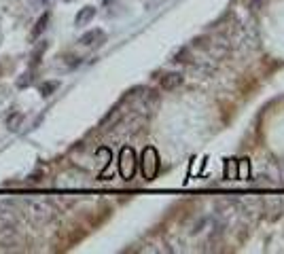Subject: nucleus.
Listing matches in <instances>:
<instances>
[{
	"instance_id": "1",
	"label": "nucleus",
	"mask_w": 284,
	"mask_h": 254,
	"mask_svg": "<svg viewBox=\"0 0 284 254\" xmlns=\"http://www.w3.org/2000/svg\"><path fill=\"white\" fill-rule=\"evenodd\" d=\"M23 208H26V214L30 216L32 220H36V222H49L55 216L53 206L49 201H45V199H28L23 204Z\"/></svg>"
},
{
	"instance_id": "2",
	"label": "nucleus",
	"mask_w": 284,
	"mask_h": 254,
	"mask_svg": "<svg viewBox=\"0 0 284 254\" xmlns=\"http://www.w3.org/2000/svg\"><path fill=\"white\" fill-rule=\"evenodd\" d=\"M140 167H142V176H145V180H153L155 176H157V172H159V155L153 146H147L145 153H142Z\"/></svg>"
},
{
	"instance_id": "3",
	"label": "nucleus",
	"mask_w": 284,
	"mask_h": 254,
	"mask_svg": "<svg viewBox=\"0 0 284 254\" xmlns=\"http://www.w3.org/2000/svg\"><path fill=\"white\" fill-rule=\"evenodd\" d=\"M119 172L125 180H132L136 174V153L132 146H125L119 153Z\"/></svg>"
},
{
	"instance_id": "4",
	"label": "nucleus",
	"mask_w": 284,
	"mask_h": 254,
	"mask_svg": "<svg viewBox=\"0 0 284 254\" xmlns=\"http://www.w3.org/2000/svg\"><path fill=\"white\" fill-rule=\"evenodd\" d=\"M104 38H106V34H104V30H87L81 38H79V42L83 47H98V45H102L104 42Z\"/></svg>"
},
{
	"instance_id": "5",
	"label": "nucleus",
	"mask_w": 284,
	"mask_h": 254,
	"mask_svg": "<svg viewBox=\"0 0 284 254\" xmlns=\"http://www.w3.org/2000/svg\"><path fill=\"white\" fill-rule=\"evenodd\" d=\"M159 85L163 91H174L176 87L182 85V74L180 72H165L161 79H159Z\"/></svg>"
},
{
	"instance_id": "6",
	"label": "nucleus",
	"mask_w": 284,
	"mask_h": 254,
	"mask_svg": "<svg viewBox=\"0 0 284 254\" xmlns=\"http://www.w3.org/2000/svg\"><path fill=\"white\" fill-rule=\"evenodd\" d=\"M93 15H96V9L93 7H85L83 11H79V15H77V26H83V23H87L89 19H93Z\"/></svg>"
},
{
	"instance_id": "7",
	"label": "nucleus",
	"mask_w": 284,
	"mask_h": 254,
	"mask_svg": "<svg viewBox=\"0 0 284 254\" xmlns=\"http://www.w3.org/2000/svg\"><path fill=\"white\" fill-rule=\"evenodd\" d=\"M47 21H49V13H45V15H42V17L36 21V28H34V36H38L42 30H45V28H47Z\"/></svg>"
},
{
	"instance_id": "8",
	"label": "nucleus",
	"mask_w": 284,
	"mask_h": 254,
	"mask_svg": "<svg viewBox=\"0 0 284 254\" xmlns=\"http://www.w3.org/2000/svg\"><path fill=\"white\" fill-rule=\"evenodd\" d=\"M55 87H58V83H47L45 87H42V95H49V91H53Z\"/></svg>"
}]
</instances>
